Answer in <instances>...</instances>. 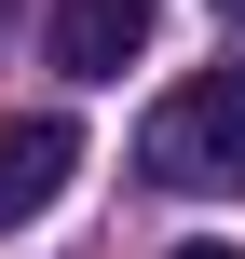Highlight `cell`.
Returning <instances> with one entry per match:
<instances>
[{"label":"cell","instance_id":"obj_4","mask_svg":"<svg viewBox=\"0 0 245 259\" xmlns=\"http://www.w3.org/2000/svg\"><path fill=\"white\" fill-rule=\"evenodd\" d=\"M164 259H232V246H164Z\"/></svg>","mask_w":245,"mask_h":259},{"label":"cell","instance_id":"obj_1","mask_svg":"<svg viewBox=\"0 0 245 259\" xmlns=\"http://www.w3.org/2000/svg\"><path fill=\"white\" fill-rule=\"evenodd\" d=\"M136 178L150 191H245V68H205V82H177L150 123H136Z\"/></svg>","mask_w":245,"mask_h":259},{"label":"cell","instance_id":"obj_3","mask_svg":"<svg viewBox=\"0 0 245 259\" xmlns=\"http://www.w3.org/2000/svg\"><path fill=\"white\" fill-rule=\"evenodd\" d=\"M68 164H82V137L55 123V109H27V123H0V232H27L55 191H68Z\"/></svg>","mask_w":245,"mask_h":259},{"label":"cell","instance_id":"obj_2","mask_svg":"<svg viewBox=\"0 0 245 259\" xmlns=\"http://www.w3.org/2000/svg\"><path fill=\"white\" fill-rule=\"evenodd\" d=\"M150 27H164V0H55V68L68 82H123L150 55Z\"/></svg>","mask_w":245,"mask_h":259},{"label":"cell","instance_id":"obj_6","mask_svg":"<svg viewBox=\"0 0 245 259\" xmlns=\"http://www.w3.org/2000/svg\"><path fill=\"white\" fill-rule=\"evenodd\" d=\"M0 27H14V0H0Z\"/></svg>","mask_w":245,"mask_h":259},{"label":"cell","instance_id":"obj_5","mask_svg":"<svg viewBox=\"0 0 245 259\" xmlns=\"http://www.w3.org/2000/svg\"><path fill=\"white\" fill-rule=\"evenodd\" d=\"M218 14H232V27H245V0H218Z\"/></svg>","mask_w":245,"mask_h":259}]
</instances>
